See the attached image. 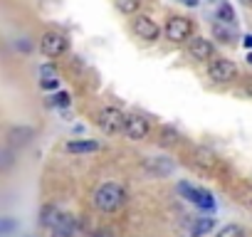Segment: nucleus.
<instances>
[{
	"label": "nucleus",
	"mask_w": 252,
	"mask_h": 237,
	"mask_svg": "<svg viewBox=\"0 0 252 237\" xmlns=\"http://www.w3.org/2000/svg\"><path fill=\"white\" fill-rule=\"evenodd\" d=\"M242 42H245V47H250V50H252V35H245V37H242Z\"/></svg>",
	"instance_id": "nucleus-27"
},
{
	"label": "nucleus",
	"mask_w": 252,
	"mask_h": 237,
	"mask_svg": "<svg viewBox=\"0 0 252 237\" xmlns=\"http://www.w3.org/2000/svg\"><path fill=\"white\" fill-rule=\"evenodd\" d=\"M213 32H215V37H222V42H232V35H230L220 23H215V25H213Z\"/></svg>",
	"instance_id": "nucleus-22"
},
{
	"label": "nucleus",
	"mask_w": 252,
	"mask_h": 237,
	"mask_svg": "<svg viewBox=\"0 0 252 237\" xmlns=\"http://www.w3.org/2000/svg\"><path fill=\"white\" fill-rule=\"evenodd\" d=\"M178 3H183V5H188V8H195L198 0H178Z\"/></svg>",
	"instance_id": "nucleus-26"
},
{
	"label": "nucleus",
	"mask_w": 252,
	"mask_h": 237,
	"mask_svg": "<svg viewBox=\"0 0 252 237\" xmlns=\"http://www.w3.org/2000/svg\"><path fill=\"white\" fill-rule=\"evenodd\" d=\"M114 3H116V8L124 15H134L139 10V5H141V0H114Z\"/></svg>",
	"instance_id": "nucleus-18"
},
{
	"label": "nucleus",
	"mask_w": 252,
	"mask_h": 237,
	"mask_svg": "<svg viewBox=\"0 0 252 237\" xmlns=\"http://www.w3.org/2000/svg\"><path fill=\"white\" fill-rule=\"evenodd\" d=\"M235 195H237V200H240L242 205H247V207L252 210V185H240Z\"/></svg>",
	"instance_id": "nucleus-19"
},
{
	"label": "nucleus",
	"mask_w": 252,
	"mask_h": 237,
	"mask_svg": "<svg viewBox=\"0 0 252 237\" xmlns=\"http://www.w3.org/2000/svg\"><path fill=\"white\" fill-rule=\"evenodd\" d=\"M242 5H247V8H252V0H240Z\"/></svg>",
	"instance_id": "nucleus-28"
},
{
	"label": "nucleus",
	"mask_w": 252,
	"mask_h": 237,
	"mask_svg": "<svg viewBox=\"0 0 252 237\" xmlns=\"http://www.w3.org/2000/svg\"><path fill=\"white\" fill-rule=\"evenodd\" d=\"M124 134L129 136L131 141H141V139L149 136V121H146L144 116H139V114L126 116V129H124Z\"/></svg>",
	"instance_id": "nucleus-8"
},
{
	"label": "nucleus",
	"mask_w": 252,
	"mask_h": 237,
	"mask_svg": "<svg viewBox=\"0 0 252 237\" xmlns=\"http://www.w3.org/2000/svg\"><path fill=\"white\" fill-rule=\"evenodd\" d=\"M178 190H181V195H183L186 200H190L193 205H198V207H203V210H213V207H215L213 195H210L208 190H203V188H193L190 183H181Z\"/></svg>",
	"instance_id": "nucleus-5"
},
{
	"label": "nucleus",
	"mask_w": 252,
	"mask_h": 237,
	"mask_svg": "<svg viewBox=\"0 0 252 237\" xmlns=\"http://www.w3.org/2000/svg\"><path fill=\"white\" fill-rule=\"evenodd\" d=\"M176 139H178V131H173V129L166 126V129H163V141H166V144H173Z\"/></svg>",
	"instance_id": "nucleus-24"
},
{
	"label": "nucleus",
	"mask_w": 252,
	"mask_h": 237,
	"mask_svg": "<svg viewBox=\"0 0 252 237\" xmlns=\"http://www.w3.org/2000/svg\"><path fill=\"white\" fill-rule=\"evenodd\" d=\"M146 168H149L151 173L168 176V173L173 171V163H168V161H163V158H149V161H146Z\"/></svg>",
	"instance_id": "nucleus-15"
},
{
	"label": "nucleus",
	"mask_w": 252,
	"mask_h": 237,
	"mask_svg": "<svg viewBox=\"0 0 252 237\" xmlns=\"http://www.w3.org/2000/svg\"><path fill=\"white\" fill-rule=\"evenodd\" d=\"M195 161H200V163L208 166V168L215 166V163H213V153H208V151H198V153H195Z\"/></svg>",
	"instance_id": "nucleus-23"
},
{
	"label": "nucleus",
	"mask_w": 252,
	"mask_h": 237,
	"mask_svg": "<svg viewBox=\"0 0 252 237\" xmlns=\"http://www.w3.org/2000/svg\"><path fill=\"white\" fill-rule=\"evenodd\" d=\"M40 87L52 91V89H60V74L52 64H42L40 67Z\"/></svg>",
	"instance_id": "nucleus-11"
},
{
	"label": "nucleus",
	"mask_w": 252,
	"mask_h": 237,
	"mask_svg": "<svg viewBox=\"0 0 252 237\" xmlns=\"http://www.w3.org/2000/svg\"><path fill=\"white\" fill-rule=\"evenodd\" d=\"M218 237H245V230L240 225H225L222 230H218Z\"/></svg>",
	"instance_id": "nucleus-20"
},
{
	"label": "nucleus",
	"mask_w": 252,
	"mask_h": 237,
	"mask_svg": "<svg viewBox=\"0 0 252 237\" xmlns=\"http://www.w3.org/2000/svg\"><path fill=\"white\" fill-rule=\"evenodd\" d=\"M94 237H114V232H111V230H96Z\"/></svg>",
	"instance_id": "nucleus-25"
},
{
	"label": "nucleus",
	"mask_w": 252,
	"mask_h": 237,
	"mask_svg": "<svg viewBox=\"0 0 252 237\" xmlns=\"http://www.w3.org/2000/svg\"><path fill=\"white\" fill-rule=\"evenodd\" d=\"M190 32H193V23L188 18H181L178 15V18H171L166 23V37L171 42H183V40L190 37Z\"/></svg>",
	"instance_id": "nucleus-6"
},
{
	"label": "nucleus",
	"mask_w": 252,
	"mask_h": 237,
	"mask_svg": "<svg viewBox=\"0 0 252 237\" xmlns=\"http://www.w3.org/2000/svg\"><path fill=\"white\" fill-rule=\"evenodd\" d=\"M74 227H77L74 217L69 212H62L60 220H57V225L52 227V237H72L74 235Z\"/></svg>",
	"instance_id": "nucleus-12"
},
{
	"label": "nucleus",
	"mask_w": 252,
	"mask_h": 237,
	"mask_svg": "<svg viewBox=\"0 0 252 237\" xmlns=\"http://www.w3.org/2000/svg\"><path fill=\"white\" fill-rule=\"evenodd\" d=\"M32 136H35L32 126H13V129H8L5 141H8L10 148H18V146H28L32 141Z\"/></svg>",
	"instance_id": "nucleus-10"
},
{
	"label": "nucleus",
	"mask_w": 252,
	"mask_h": 237,
	"mask_svg": "<svg viewBox=\"0 0 252 237\" xmlns=\"http://www.w3.org/2000/svg\"><path fill=\"white\" fill-rule=\"evenodd\" d=\"M124 200H126V193H124V188L116 185V183H104V185H99V188L94 190V205H96L99 210H104V212L119 210V207L124 205Z\"/></svg>",
	"instance_id": "nucleus-1"
},
{
	"label": "nucleus",
	"mask_w": 252,
	"mask_h": 237,
	"mask_svg": "<svg viewBox=\"0 0 252 237\" xmlns=\"http://www.w3.org/2000/svg\"><path fill=\"white\" fill-rule=\"evenodd\" d=\"M213 220L210 217H198L195 222H193V227H190V237H203V235H208L210 230H213Z\"/></svg>",
	"instance_id": "nucleus-16"
},
{
	"label": "nucleus",
	"mask_w": 252,
	"mask_h": 237,
	"mask_svg": "<svg viewBox=\"0 0 252 237\" xmlns=\"http://www.w3.org/2000/svg\"><path fill=\"white\" fill-rule=\"evenodd\" d=\"M99 126L106 131V134H119L126 129V116L124 111H119L116 106H106L99 111Z\"/></svg>",
	"instance_id": "nucleus-2"
},
{
	"label": "nucleus",
	"mask_w": 252,
	"mask_h": 237,
	"mask_svg": "<svg viewBox=\"0 0 252 237\" xmlns=\"http://www.w3.org/2000/svg\"><path fill=\"white\" fill-rule=\"evenodd\" d=\"M40 50L47 57H60L67 50V37L62 32H57V30H50V32H45L40 37Z\"/></svg>",
	"instance_id": "nucleus-4"
},
{
	"label": "nucleus",
	"mask_w": 252,
	"mask_h": 237,
	"mask_svg": "<svg viewBox=\"0 0 252 237\" xmlns=\"http://www.w3.org/2000/svg\"><path fill=\"white\" fill-rule=\"evenodd\" d=\"M213 52H215V47H213L205 37H193V40H188V55H190L195 62H208V59H213Z\"/></svg>",
	"instance_id": "nucleus-9"
},
{
	"label": "nucleus",
	"mask_w": 252,
	"mask_h": 237,
	"mask_svg": "<svg viewBox=\"0 0 252 237\" xmlns=\"http://www.w3.org/2000/svg\"><path fill=\"white\" fill-rule=\"evenodd\" d=\"M247 62H250V64H252V55H247Z\"/></svg>",
	"instance_id": "nucleus-29"
},
{
	"label": "nucleus",
	"mask_w": 252,
	"mask_h": 237,
	"mask_svg": "<svg viewBox=\"0 0 252 237\" xmlns=\"http://www.w3.org/2000/svg\"><path fill=\"white\" fill-rule=\"evenodd\" d=\"M50 104H52V106H62V109H64V106H69V94H67V91H60V94H55V96L50 99Z\"/></svg>",
	"instance_id": "nucleus-21"
},
{
	"label": "nucleus",
	"mask_w": 252,
	"mask_h": 237,
	"mask_svg": "<svg viewBox=\"0 0 252 237\" xmlns=\"http://www.w3.org/2000/svg\"><path fill=\"white\" fill-rule=\"evenodd\" d=\"M218 20L225 23V25H232L235 23V13H232V5L230 3H220L218 5Z\"/></svg>",
	"instance_id": "nucleus-17"
},
{
	"label": "nucleus",
	"mask_w": 252,
	"mask_h": 237,
	"mask_svg": "<svg viewBox=\"0 0 252 237\" xmlns=\"http://www.w3.org/2000/svg\"><path fill=\"white\" fill-rule=\"evenodd\" d=\"M67 151L69 153H94V151H99V144L96 141H69Z\"/></svg>",
	"instance_id": "nucleus-14"
},
{
	"label": "nucleus",
	"mask_w": 252,
	"mask_h": 237,
	"mask_svg": "<svg viewBox=\"0 0 252 237\" xmlns=\"http://www.w3.org/2000/svg\"><path fill=\"white\" fill-rule=\"evenodd\" d=\"M208 77L215 84H227L237 77V64H232L230 59H213L208 64Z\"/></svg>",
	"instance_id": "nucleus-3"
},
{
	"label": "nucleus",
	"mask_w": 252,
	"mask_h": 237,
	"mask_svg": "<svg viewBox=\"0 0 252 237\" xmlns=\"http://www.w3.org/2000/svg\"><path fill=\"white\" fill-rule=\"evenodd\" d=\"M60 215H62V212H60L55 205H45V207H42V212H40V225H45V227H50V230H52V227L57 225Z\"/></svg>",
	"instance_id": "nucleus-13"
},
{
	"label": "nucleus",
	"mask_w": 252,
	"mask_h": 237,
	"mask_svg": "<svg viewBox=\"0 0 252 237\" xmlns=\"http://www.w3.org/2000/svg\"><path fill=\"white\" fill-rule=\"evenodd\" d=\"M134 32H136L141 40L154 42V40H158L161 28H158V25H156L149 15H136V18H134Z\"/></svg>",
	"instance_id": "nucleus-7"
}]
</instances>
